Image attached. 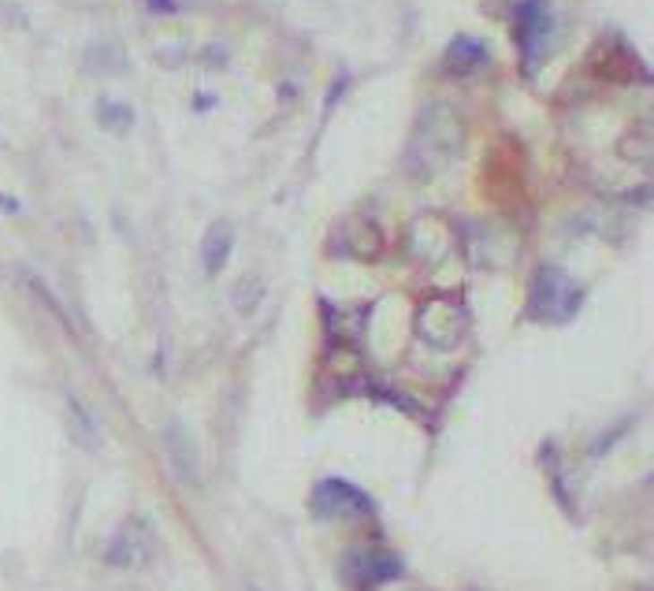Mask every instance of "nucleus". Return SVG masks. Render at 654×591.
<instances>
[{
	"label": "nucleus",
	"mask_w": 654,
	"mask_h": 591,
	"mask_svg": "<svg viewBox=\"0 0 654 591\" xmlns=\"http://www.w3.org/2000/svg\"><path fill=\"white\" fill-rule=\"evenodd\" d=\"M231 245H235V231L228 224H212L209 235H205V245H201V261H205V272L216 276L223 264L231 257Z\"/></svg>",
	"instance_id": "39448f33"
},
{
	"label": "nucleus",
	"mask_w": 654,
	"mask_h": 591,
	"mask_svg": "<svg viewBox=\"0 0 654 591\" xmlns=\"http://www.w3.org/2000/svg\"><path fill=\"white\" fill-rule=\"evenodd\" d=\"M546 27H550V19H546L543 0H524V4H521V45H524L528 60L539 53V45L546 38Z\"/></svg>",
	"instance_id": "20e7f679"
},
{
	"label": "nucleus",
	"mask_w": 654,
	"mask_h": 591,
	"mask_svg": "<svg viewBox=\"0 0 654 591\" xmlns=\"http://www.w3.org/2000/svg\"><path fill=\"white\" fill-rule=\"evenodd\" d=\"M149 551H153V532H149L145 517H131V521L119 528V535H116V544H112V551H108V558H112L116 565H142V561L149 558Z\"/></svg>",
	"instance_id": "f257e3e1"
},
{
	"label": "nucleus",
	"mask_w": 654,
	"mask_h": 591,
	"mask_svg": "<svg viewBox=\"0 0 654 591\" xmlns=\"http://www.w3.org/2000/svg\"><path fill=\"white\" fill-rule=\"evenodd\" d=\"M316 499H327V506L320 502L316 510L327 517H339V513H365L368 510V499L361 495V491H354L349 484H342V480H323L320 487H316Z\"/></svg>",
	"instance_id": "7ed1b4c3"
},
{
	"label": "nucleus",
	"mask_w": 654,
	"mask_h": 591,
	"mask_svg": "<svg viewBox=\"0 0 654 591\" xmlns=\"http://www.w3.org/2000/svg\"><path fill=\"white\" fill-rule=\"evenodd\" d=\"M245 287H249V290L235 287V309H238V313H254V305L261 302V294H264V283H261L257 276H249Z\"/></svg>",
	"instance_id": "0eeeda50"
},
{
	"label": "nucleus",
	"mask_w": 654,
	"mask_h": 591,
	"mask_svg": "<svg viewBox=\"0 0 654 591\" xmlns=\"http://www.w3.org/2000/svg\"><path fill=\"white\" fill-rule=\"evenodd\" d=\"M164 442H168V458H171L175 476L186 480V484H197L201 480V465H197V450L190 442V432L179 421H171L168 432H164Z\"/></svg>",
	"instance_id": "f03ea898"
},
{
	"label": "nucleus",
	"mask_w": 654,
	"mask_h": 591,
	"mask_svg": "<svg viewBox=\"0 0 654 591\" xmlns=\"http://www.w3.org/2000/svg\"><path fill=\"white\" fill-rule=\"evenodd\" d=\"M446 64L454 67V71H472V67H480V64H484V45H476V41L461 38V41L446 53Z\"/></svg>",
	"instance_id": "423d86ee"
}]
</instances>
